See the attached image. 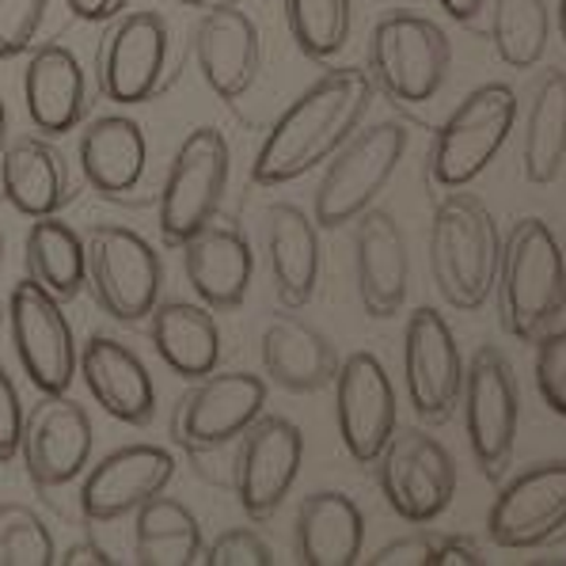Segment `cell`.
<instances>
[{
	"mask_svg": "<svg viewBox=\"0 0 566 566\" xmlns=\"http://www.w3.org/2000/svg\"><path fill=\"white\" fill-rule=\"evenodd\" d=\"M81 377L88 385L92 399L111 418L126 426H149L156 415V385L129 346H122L111 335H92L81 346Z\"/></svg>",
	"mask_w": 566,
	"mask_h": 566,
	"instance_id": "obj_24",
	"label": "cell"
},
{
	"mask_svg": "<svg viewBox=\"0 0 566 566\" xmlns=\"http://www.w3.org/2000/svg\"><path fill=\"white\" fill-rule=\"evenodd\" d=\"M92 418L76 399L61 396H42L31 407V415L23 418V438H20V457L28 468L31 483L39 491H57L69 486L73 479L88 472L92 460Z\"/></svg>",
	"mask_w": 566,
	"mask_h": 566,
	"instance_id": "obj_18",
	"label": "cell"
},
{
	"mask_svg": "<svg viewBox=\"0 0 566 566\" xmlns=\"http://www.w3.org/2000/svg\"><path fill=\"white\" fill-rule=\"evenodd\" d=\"M149 338L160 361L182 380H198L221 365V327L206 304H156L149 316Z\"/></svg>",
	"mask_w": 566,
	"mask_h": 566,
	"instance_id": "obj_30",
	"label": "cell"
},
{
	"mask_svg": "<svg viewBox=\"0 0 566 566\" xmlns=\"http://www.w3.org/2000/svg\"><path fill=\"white\" fill-rule=\"evenodd\" d=\"M407 153L403 122H377L365 126L327 160L324 179L316 187V224L319 229H346L365 209H373L377 195L396 176Z\"/></svg>",
	"mask_w": 566,
	"mask_h": 566,
	"instance_id": "obj_6",
	"label": "cell"
},
{
	"mask_svg": "<svg viewBox=\"0 0 566 566\" xmlns=\"http://www.w3.org/2000/svg\"><path fill=\"white\" fill-rule=\"evenodd\" d=\"M486 0H438V8L457 23H475L479 12H483Z\"/></svg>",
	"mask_w": 566,
	"mask_h": 566,
	"instance_id": "obj_45",
	"label": "cell"
},
{
	"mask_svg": "<svg viewBox=\"0 0 566 566\" xmlns=\"http://www.w3.org/2000/svg\"><path fill=\"white\" fill-rule=\"evenodd\" d=\"M438 533H415L399 536L373 555V566H433V552H438Z\"/></svg>",
	"mask_w": 566,
	"mask_h": 566,
	"instance_id": "obj_41",
	"label": "cell"
},
{
	"mask_svg": "<svg viewBox=\"0 0 566 566\" xmlns=\"http://www.w3.org/2000/svg\"><path fill=\"white\" fill-rule=\"evenodd\" d=\"M88 290L95 304L118 324H142L153 316L164 290V266L153 243L129 224H95L84 237Z\"/></svg>",
	"mask_w": 566,
	"mask_h": 566,
	"instance_id": "obj_8",
	"label": "cell"
},
{
	"mask_svg": "<svg viewBox=\"0 0 566 566\" xmlns=\"http://www.w3.org/2000/svg\"><path fill=\"white\" fill-rule=\"evenodd\" d=\"M266 263L282 308H304L319 290V224L293 202L266 209Z\"/></svg>",
	"mask_w": 566,
	"mask_h": 566,
	"instance_id": "obj_25",
	"label": "cell"
},
{
	"mask_svg": "<svg viewBox=\"0 0 566 566\" xmlns=\"http://www.w3.org/2000/svg\"><path fill=\"white\" fill-rule=\"evenodd\" d=\"M354 277L365 316L391 319L407 304L411 255L403 229L388 209H365L354 221Z\"/></svg>",
	"mask_w": 566,
	"mask_h": 566,
	"instance_id": "obj_21",
	"label": "cell"
},
{
	"mask_svg": "<svg viewBox=\"0 0 566 566\" xmlns=\"http://www.w3.org/2000/svg\"><path fill=\"white\" fill-rule=\"evenodd\" d=\"M229 171L232 149L221 129L198 126L182 137L176 160L164 176L160 202H156V224L168 248H182L198 229L213 221L229 190Z\"/></svg>",
	"mask_w": 566,
	"mask_h": 566,
	"instance_id": "obj_7",
	"label": "cell"
},
{
	"mask_svg": "<svg viewBox=\"0 0 566 566\" xmlns=\"http://www.w3.org/2000/svg\"><path fill=\"white\" fill-rule=\"evenodd\" d=\"M263 369L277 388L293 396H312V391L335 385L338 354L324 331L304 324L301 316H274L263 331Z\"/></svg>",
	"mask_w": 566,
	"mask_h": 566,
	"instance_id": "obj_26",
	"label": "cell"
},
{
	"mask_svg": "<svg viewBox=\"0 0 566 566\" xmlns=\"http://www.w3.org/2000/svg\"><path fill=\"white\" fill-rule=\"evenodd\" d=\"M566 168V73L544 69L528 92L521 171L533 187H547Z\"/></svg>",
	"mask_w": 566,
	"mask_h": 566,
	"instance_id": "obj_31",
	"label": "cell"
},
{
	"mask_svg": "<svg viewBox=\"0 0 566 566\" xmlns=\"http://www.w3.org/2000/svg\"><path fill=\"white\" fill-rule=\"evenodd\" d=\"M499 324L517 343H536L566 308V259L539 217H521L502 243L499 277H494Z\"/></svg>",
	"mask_w": 566,
	"mask_h": 566,
	"instance_id": "obj_2",
	"label": "cell"
},
{
	"mask_svg": "<svg viewBox=\"0 0 566 566\" xmlns=\"http://www.w3.org/2000/svg\"><path fill=\"white\" fill-rule=\"evenodd\" d=\"M202 563L209 566H270L274 563V552L259 533L251 528H229L213 539V544L202 552Z\"/></svg>",
	"mask_w": 566,
	"mask_h": 566,
	"instance_id": "obj_39",
	"label": "cell"
},
{
	"mask_svg": "<svg viewBox=\"0 0 566 566\" xmlns=\"http://www.w3.org/2000/svg\"><path fill=\"white\" fill-rule=\"evenodd\" d=\"M513 126H517V92L502 81L479 84L452 107L430 142V182L438 190H460L475 182L494 156L506 149Z\"/></svg>",
	"mask_w": 566,
	"mask_h": 566,
	"instance_id": "obj_5",
	"label": "cell"
},
{
	"mask_svg": "<svg viewBox=\"0 0 566 566\" xmlns=\"http://www.w3.org/2000/svg\"><path fill=\"white\" fill-rule=\"evenodd\" d=\"M23 399L15 391V380L8 377V369L0 365V464H12L20 457V438H23Z\"/></svg>",
	"mask_w": 566,
	"mask_h": 566,
	"instance_id": "obj_40",
	"label": "cell"
},
{
	"mask_svg": "<svg viewBox=\"0 0 566 566\" xmlns=\"http://www.w3.org/2000/svg\"><path fill=\"white\" fill-rule=\"evenodd\" d=\"M304 464V433L282 415H259L237 441L232 491L251 521H270L285 506Z\"/></svg>",
	"mask_w": 566,
	"mask_h": 566,
	"instance_id": "obj_13",
	"label": "cell"
},
{
	"mask_svg": "<svg viewBox=\"0 0 566 566\" xmlns=\"http://www.w3.org/2000/svg\"><path fill=\"white\" fill-rule=\"evenodd\" d=\"M566 528V460H539L499 486L486 533L506 552L552 544Z\"/></svg>",
	"mask_w": 566,
	"mask_h": 566,
	"instance_id": "obj_16",
	"label": "cell"
},
{
	"mask_svg": "<svg viewBox=\"0 0 566 566\" xmlns=\"http://www.w3.org/2000/svg\"><path fill=\"white\" fill-rule=\"evenodd\" d=\"M0 190L23 217H50L69 202V168L46 137H15L0 156Z\"/></svg>",
	"mask_w": 566,
	"mask_h": 566,
	"instance_id": "obj_29",
	"label": "cell"
},
{
	"mask_svg": "<svg viewBox=\"0 0 566 566\" xmlns=\"http://www.w3.org/2000/svg\"><path fill=\"white\" fill-rule=\"evenodd\" d=\"M293 547L304 566H350L361 563L365 517L358 502L343 491H316L301 502Z\"/></svg>",
	"mask_w": 566,
	"mask_h": 566,
	"instance_id": "obj_28",
	"label": "cell"
},
{
	"mask_svg": "<svg viewBox=\"0 0 566 566\" xmlns=\"http://www.w3.org/2000/svg\"><path fill=\"white\" fill-rule=\"evenodd\" d=\"M179 4H190V8H206L209 0H179Z\"/></svg>",
	"mask_w": 566,
	"mask_h": 566,
	"instance_id": "obj_48",
	"label": "cell"
},
{
	"mask_svg": "<svg viewBox=\"0 0 566 566\" xmlns=\"http://www.w3.org/2000/svg\"><path fill=\"white\" fill-rule=\"evenodd\" d=\"M50 0H0V61L28 54L46 20Z\"/></svg>",
	"mask_w": 566,
	"mask_h": 566,
	"instance_id": "obj_38",
	"label": "cell"
},
{
	"mask_svg": "<svg viewBox=\"0 0 566 566\" xmlns=\"http://www.w3.org/2000/svg\"><path fill=\"white\" fill-rule=\"evenodd\" d=\"M285 28L308 61H331L343 54L354 28L350 0H282Z\"/></svg>",
	"mask_w": 566,
	"mask_h": 566,
	"instance_id": "obj_35",
	"label": "cell"
},
{
	"mask_svg": "<svg viewBox=\"0 0 566 566\" xmlns=\"http://www.w3.org/2000/svg\"><path fill=\"white\" fill-rule=\"evenodd\" d=\"M373 95L377 88L365 69L343 65L324 73L270 126L251 164V179L259 187H282L327 164L361 129Z\"/></svg>",
	"mask_w": 566,
	"mask_h": 566,
	"instance_id": "obj_1",
	"label": "cell"
},
{
	"mask_svg": "<svg viewBox=\"0 0 566 566\" xmlns=\"http://www.w3.org/2000/svg\"><path fill=\"white\" fill-rule=\"evenodd\" d=\"M460 407H464V433L479 472L491 483H502L513 464V449H517L521 391L513 365L499 346L475 350L472 365L464 369Z\"/></svg>",
	"mask_w": 566,
	"mask_h": 566,
	"instance_id": "obj_9",
	"label": "cell"
},
{
	"mask_svg": "<svg viewBox=\"0 0 566 566\" xmlns=\"http://www.w3.org/2000/svg\"><path fill=\"white\" fill-rule=\"evenodd\" d=\"M57 563V547L46 521L31 506L8 502L0 506V566H50Z\"/></svg>",
	"mask_w": 566,
	"mask_h": 566,
	"instance_id": "obj_36",
	"label": "cell"
},
{
	"mask_svg": "<svg viewBox=\"0 0 566 566\" xmlns=\"http://www.w3.org/2000/svg\"><path fill=\"white\" fill-rule=\"evenodd\" d=\"M452 65V42L430 15L388 12L369 31V81L391 103L422 107L446 88Z\"/></svg>",
	"mask_w": 566,
	"mask_h": 566,
	"instance_id": "obj_4",
	"label": "cell"
},
{
	"mask_svg": "<svg viewBox=\"0 0 566 566\" xmlns=\"http://www.w3.org/2000/svg\"><path fill=\"white\" fill-rule=\"evenodd\" d=\"M0 266H4V237H0Z\"/></svg>",
	"mask_w": 566,
	"mask_h": 566,
	"instance_id": "obj_49",
	"label": "cell"
},
{
	"mask_svg": "<svg viewBox=\"0 0 566 566\" xmlns=\"http://www.w3.org/2000/svg\"><path fill=\"white\" fill-rule=\"evenodd\" d=\"M176 479V457L160 446L115 449L88 468L81 483V513L88 521H118Z\"/></svg>",
	"mask_w": 566,
	"mask_h": 566,
	"instance_id": "obj_20",
	"label": "cell"
},
{
	"mask_svg": "<svg viewBox=\"0 0 566 566\" xmlns=\"http://www.w3.org/2000/svg\"><path fill=\"white\" fill-rule=\"evenodd\" d=\"M475 563H483L475 539H468V536H441L438 539L433 566H475Z\"/></svg>",
	"mask_w": 566,
	"mask_h": 566,
	"instance_id": "obj_42",
	"label": "cell"
},
{
	"mask_svg": "<svg viewBox=\"0 0 566 566\" xmlns=\"http://www.w3.org/2000/svg\"><path fill=\"white\" fill-rule=\"evenodd\" d=\"M195 57L206 88L224 103L243 99L263 69V39L240 4H209L195 28Z\"/></svg>",
	"mask_w": 566,
	"mask_h": 566,
	"instance_id": "obj_19",
	"label": "cell"
},
{
	"mask_svg": "<svg viewBox=\"0 0 566 566\" xmlns=\"http://www.w3.org/2000/svg\"><path fill=\"white\" fill-rule=\"evenodd\" d=\"M502 259V232L483 198L449 190L433 206L430 274L438 293L457 312H475L491 301Z\"/></svg>",
	"mask_w": 566,
	"mask_h": 566,
	"instance_id": "obj_3",
	"label": "cell"
},
{
	"mask_svg": "<svg viewBox=\"0 0 566 566\" xmlns=\"http://www.w3.org/2000/svg\"><path fill=\"white\" fill-rule=\"evenodd\" d=\"M464 354L449 319L422 304L407 316L403 331V385L415 415L430 426L449 422L464 391Z\"/></svg>",
	"mask_w": 566,
	"mask_h": 566,
	"instance_id": "obj_14",
	"label": "cell"
},
{
	"mask_svg": "<svg viewBox=\"0 0 566 566\" xmlns=\"http://www.w3.org/2000/svg\"><path fill=\"white\" fill-rule=\"evenodd\" d=\"M134 552L137 563L145 566H190L202 563L206 539H202V525L182 502L153 494L149 502L134 510Z\"/></svg>",
	"mask_w": 566,
	"mask_h": 566,
	"instance_id": "obj_33",
	"label": "cell"
},
{
	"mask_svg": "<svg viewBox=\"0 0 566 566\" xmlns=\"http://www.w3.org/2000/svg\"><path fill=\"white\" fill-rule=\"evenodd\" d=\"M171 31L160 12L115 15L99 39L95 76L111 103H145L168 76Z\"/></svg>",
	"mask_w": 566,
	"mask_h": 566,
	"instance_id": "obj_15",
	"label": "cell"
},
{
	"mask_svg": "<svg viewBox=\"0 0 566 566\" xmlns=\"http://www.w3.org/2000/svg\"><path fill=\"white\" fill-rule=\"evenodd\" d=\"M81 171L88 187L103 198H126L142 187L149 168V142L145 129L126 115H103L81 134Z\"/></svg>",
	"mask_w": 566,
	"mask_h": 566,
	"instance_id": "obj_27",
	"label": "cell"
},
{
	"mask_svg": "<svg viewBox=\"0 0 566 566\" xmlns=\"http://www.w3.org/2000/svg\"><path fill=\"white\" fill-rule=\"evenodd\" d=\"M552 39L547 0H494L491 4V42L502 65L533 69L539 65Z\"/></svg>",
	"mask_w": 566,
	"mask_h": 566,
	"instance_id": "obj_34",
	"label": "cell"
},
{
	"mask_svg": "<svg viewBox=\"0 0 566 566\" xmlns=\"http://www.w3.org/2000/svg\"><path fill=\"white\" fill-rule=\"evenodd\" d=\"M377 464L380 491L407 525H430L457 499V460L426 430H396Z\"/></svg>",
	"mask_w": 566,
	"mask_h": 566,
	"instance_id": "obj_11",
	"label": "cell"
},
{
	"mask_svg": "<svg viewBox=\"0 0 566 566\" xmlns=\"http://www.w3.org/2000/svg\"><path fill=\"white\" fill-rule=\"evenodd\" d=\"M57 563L61 566H111L115 559H111L95 539H76V544H69L65 552H61Z\"/></svg>",
	"mask_w": 566,
	"mask_h": 566,
	"instance_id": "obj_43",
	"label": "cell"
},
{
	"mask_svg": "<svg viewBox=\"0 0 566 566\" xmlns=\"http://www.w3.org/2000/svg\"><path fill=\"white\" fill-rule=\"evenodd\" d=\"M23 103H28L31 126L42 137L73 134L88 118V73L65 42H42L39 50H31L23 69Z\"/></svg>",
	"mask_w": 566,
	"mask_h": 566,
	"instance_id": "obj_22",
	"label": "cell"
},
{
	"mask_svg": "<svg viewBox=\"0 0 566 566\" xmlns=\"http://www.w3.org/2000/svg\"><path fill=\"white\" fill-rule=\"evenodd\" d=\"M335 418L338 438L350 460L358 464H377L380 452L391 441L396 426V388H391L388 369L377 354L354 350L350 358L338 361L335 373Z\"/></svg>",
	"mask_w": 566,
	"mask_h": 566,
	"instance_id": "obj_17",
	"label": "cell"
},
{
	"mask_svg": "<svg viewBox=\"0 0 566 566\" xmlns=\"http://www.w3.org/2000/svg\"><path fill=\"white\" fill-rule=\"evenodd\" d=\"M8 331H12L15 358H20L31 385L42 396L69 391L76 365H81V350H76L73 324H69L65 308H61L54 293L42 290L34 277H23L20 285H12Z\"/></svg>",
	"mask_w": 566,
	"mask_h": 566,
	"instance_id": "obj_12",
	"label": "cell"
},
{
	"mask_svg": "<svg viewBox=\"0 0 566 566\" xmlns=\"http://www.w3.org/2000/svg\"><path fill=\"white\" fill-rule=\"evenodd\" d=\"M65 4H69V12H73L76 20L103 23V20H115L126 0H65Z\"/></svg>",
	"mask_w": 566,
	"mask_h": 566,
	"instance_id": "obj_44",
	"label": "cell"
},
{
	"mask_svg": "<svg viewBox=\"0 0 566 566\" xmlns=\"http://www.w3.org/2000/svg\"><path fill=\"white\" fill-rule=\"evenodd\" d=\"M266 407V380L255 373H206L171 411V438L195 460L237 446Z\"/></svg>",
	"mask_w": 566,
	"mask_h": 566,
	"instance_id": "obj_10",
	"label": "cell"
},
{
	"mask_svg": "<svg viewBox=\"0 0 566 566\" xmlns=\"http://www.w3.org/2000/svg\"><path fill=\"white\" fill-rule=\"evenodd\" d=\"M182 270L190 290L213 312L240 308L251 290L255 255L237 221H209L195 237L182 243Z\"/></svg>",
	"mask_w": 566,
	"mask_h": 566,
	"instance_id": "obj_23",
	"label": "cell"
},
{
	"mask_svg": "<svg viewBox=\"0 0 566 566\" xmlns=\"http://www.w3.org/2000/svg\"><path fill=\"white\" fill-rule=\"evenodd\" d=\"M536 388L539 399L547 403V411L566 418V327H547L536 338Z\"/></svg>",
	"mask_w": 566,
	"mask_h": 566,
	"instance_id": "obj_37",
	"label": "cell"
},
{
	"mask_svg": "<svg viewBox=\"0 0 566 566\" xmlns=\"http://www.w3.org/2000/svg\"><path fill=\"white\" fill-rule=\"evenodd\" d=\"M4 149H8V107L0 99V156H4Z\"/></svg>",
	"mask_w": 566,
	"mask_h": 566,
	"instance_id": "obj_46",
	"label": "cell"
},
{
	"mask_svg": "<svg viewBox=\"0 0 566 566\" xmlns=\"http://www.w3.org/2000/svg\"><path fill=\"white\" fill-rule=\"evenodd\" d=\"M559 31H563V42H566V0H559Z\"/></svg>",
	"mask_w": 566,
	"mask_h": 566,
	"instance_id": "obj_47",
	"label": "cell"
},
{
	"mask_svg": "<svg viewBox=\"0 0 566 566\" xmlns=\"http://www.w3.org/2000/svg\"><path fill=\"white\" fill-rule=\"evenodd\" d=\"M23 263L28 277L65 304L88 285V259H84V237L57 213L34 217L28 240H23Z\"/></svg>",
	"mask_w": 566,
	"mask_h": 566,
	"instance_id": "obj_32",
	"label": "cell"
}]
</instances>
